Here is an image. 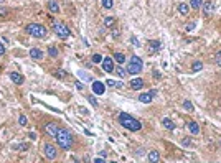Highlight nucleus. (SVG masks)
I'll use <instances>...</instances> for the list:
<instances>
[{
	"label": "nucleus",
	"instance_id": "nucleus-3",
	"mask_svg": "<svg viewBox=\"0 0 221 163\" xmlns=\"http://www.w3.org/2000/svg\"><path fill=\"white\" fill-rule=\"evenodd\" d=\"M27 31L31 36H35V38H45L46 36V28L43 25H40V23H30L27 27Z\"/></svg>",
	"mask_w": 221,
	"mask_h": 163
},
{
	"label": "nucleus",
	"instance_id": "nucleus-38",
	"mask_svg": "<svg viewBox=\"0 0 221 163\" xmlns=\"http://www.w3.org/2000/svg\"><path fill=\"white\" fill-rule=\"evenodd\" d=\"M183 145H185V147H188V145H191V142L188 140V138H185V140H183Z\"/></svg>",
	"mask_w": 221,
	"mask_h": 163
},
{
	"label": "nucleus",
	"instance_id": "nucleus-26",
	"mask_svg": "<svg viewBox=\"0 0 221 163\" xmlns=\"http://www.w3.org/2000/svg\"><path fill=\"white\" fill-rule=\"evenodd\" d=\"M102 59H104V58H102L101 55H94V56H92V63H96V64L102 63Z\"/></svg>",
	"mask_w": 221,
	"mask_h": 163
},
{
	"label": "nucleus",
	"instance_id": "nucleus-12",
	"mask_svg": "<svg viewBox=\"0 0 221 163\" xmlns=\"http://www.w3.org/2000/svg\"><path fill=\"white\" fill-rule=\"evenodd\" d=\"M130 87H132L134 91H140V89L144 87V79H140V77L132 79V81H130Z\"/></svg>",
	"mask_w": 221,
	"mask_h": 163
},
{
	"label": "nucleus",
	"instance_id": "nucleus-17",
	"mask_svg": "<svg viewBox=\"0 0 221 163\" xmlns=\"http://www.w3.org/2000/svg\"><path fill=\"white\" fill-rule=\"evenodd\" d=\"M48 9H50V12H53V13H58L60 12L58 2H56V0H50V2H48Z\"/></svg>",
	"mask_w": 221,
	"mask_h": 163
},
{
	"label": "nucleus",
	"instance_id": "nucleus-18",
	"mask_svg": "<svg viewBox=\"0 0 221 163\" xmlns=\"http://www.w3.org/2000/svg\"><path fill=\"white\" fill-rule=\"evenodd\" d=\"M158 160H160V155H158V152L152 150V152L149 153V161H150V163H158Z\"/></svg>",
	"mask_w": 221,
	"mask_h": 163
},
{
	"label": "nucleus",
	"instance_id": "nucleus-32",
	"mask_svg": "<svg viewBox=\"0 0 221 163\" xmlns=\"http://www.w3.org/2000/svg\"><path fill=\"white\" fill-rule=\"evenodd\" d=\"M18 120H20V125H23V127H25V125L28 124V122H27V117H25V115H20V119H18Z\"/></svg>",
	"mask_w": 221,
	"mask_h": 163
},
{
	"label": "nucleus",
	"instance_id": "nucleus-15",
	"mask_svg": "<svg viewBox=\"0 0 221 163\" xmlns=\"http://www.w3.org/2000/svg\"><path fill=\"white\" fill-rule=\"evenodd\" d=\"M106 84H107L109 87H114V89H121L122 86H124V83H121V81H114V79H107Z\"/></svg>",
	"mask_w": 221,
	"mask_h": 163
},
{
	"label": "nucleus",
	"instance_id": "nucleus-4",
	"mask_svg": "<svg viewBox=\"0 0 221 163\" xmlns=\"http://www.w3.org/2000/svg\"><path fill=\"white\" fill-rule=\"evenodd\" d=\"M142 68H144L142 59L139 58V56H132V58H130L129 66H127V73H129V74H137V73L142 71Z\"/></svg>",
	"mask_w": 221,
	"mask_h": 163
},
{
	"label": "nucleus",
	"instance_id": "nucleus-36",
	"mask_svg": "<svg viewBox=\"0 0 221 163\" xmlns=\"http://www.w3.org/2000/svg\"><path fill=\"white\" fill-rule=\"evenodd\" d=\"M28 138H30V140H36V133L30 132V133H28Z\"/></svg>",
	"mask_w": 221,
	"mask_h": 163
},
{
	"label": "nucleus",
	"instance_id": "nucleus-1",
	"mask_svg": "<svg viewBox=\"0 0 221 163\" xmlns=\"http://www.w3.org/2000/svg\"><path fill=\"white\" fill-rule=\"evenodd\" d=\"M119 122H121L122 127L130 130V132H137V130L142 129V124H140V122H139L137 119H134L132 115L125 114V112H121V114H119Z\"/></svg>",
	"mask_w": 221,
	"mask_h": 163
},
{
	"label": "nucleus",
	"instance_id": "nucleus-13",
	"mask_svg": "<svg viewBox=\"0 0 221 163\" xmlns=\"http://www.w3.org/2000/svg\"><path fill=\"white\" fill-rule=\"evenodd\" d=\"M187 129L190 130V132L193 133V135H198V133H200V127H198V124H196V122H193V120L187 124Z\"/></svg>",
	"mask_w": 221,
	"mask_h": 163
},
{
	"label": "nucleus",
	"instance_id": "nucleus-35",
	"mask_svg": "<svg viewBox=\"0 0 221 163\" xmlns=\"http://www.w3.org/2000/svg\"><path fill=\"white\" fill-rule=\"evenodd\" d=\"M55 76L56 77H64V76H66V73H64V71H58V73H55Z\"/></svg>",
	"mask_w": 221,
	"mask_h": 163
},
{
	"label": "nucleus",
	"instance_id": "nucleus-30",
	"mask_svg": "<svg viewBox=\"0 0 221 163\" xmlns=\"http://www.w3.org/2000/svg\"><path fill=\"white\" fill-rule=\"evenodd\" d=\"M201 68H203V64L200 63V61H195V63H193V71H195V73H196V71H200Z\"/></svg>",
	"mask_w": 221,
	"mask_h": 163
},
{
	"label": "nucleus",
	"instance_id": "nucleus-20",
	"mask_svg": "<svg viewBox=\"0 0 221 163\" xmlns=\"http://www.w3.org/2000/svg\"><path fill=\"white\" fill-rule=\"evenodd\" d=\"M178 12L182 15H187L188 12H190V7H188L187 3H180V5H178Z\"/></svg>",
	"mask_w": 221,
	"mask_h": 163
},
{
	"label": "nucleus",
	"instance_id": "nucleus-41",
	"mask_svg": "<svg viewBox=\"0 0 221 163\" xmlns=\"http://www.w3.org/2000/svg\"><path fill=\"white\" fill-rule=\"evenodd\" d=\"M0 15H7V10H3V9H0Z\"/></svg>",
	"mask_w": 221,
	"mask_h": 163
},
{
	"label": "nucleus",
	"instance_id": "nucleus-23",
	"mask_svg": "<svg viewBox=\"0 0 221 163\" xmlns=\"http://www.w3.org/2000/svg\"><path fill=\"white\" fill-rule=\"evenodd\" d=\"M190 3H191V9L196 10V9H200V7L203 5V0H191Z\"/></svg>",
	"mask_w": 221,
	"mask_h": 163
},
{
	"label": "nucleus",
	"instance_id": "nucleus-28",
	"mask_svg": "<svg viewBox=\"0 0 221 163\" xmlns=\"http://www.w3.org/2000/svg\"><path fill=\"white\" fill-rule=\"evenodd\" d=\"M183 107H185L187 111H190V112L193 111V104H191L190 101H185V102H183Z\"/></svg>",
	"mask_w": 221,
	"mask_h": 163
},
{
	"label": "nucleus",
	"instance_id": "nucleus-31",
	"mask_svg": "<svg viewBox=\"0 0 221 163\" xmlns=\"http://www.w3.org/2000/svg\"><path fill=\"white\" fill-rule=\"evenodd\" d=\"M215 61H216V64L218 66H221V51L216 53V56H215Z\"/></svg>",
	"mask_w": 221,
	"mask_h": 163
},
{
	"label": "nucleus",
	"instance_id": "nucleus-10",
	"mask_svg": "<svg viewBox=\"0 0 221 163\" xmlns=\"http://www.w3.org/2000/svg\"><path fill=\"white\" fill-rule=\"evenodd\" d=\"M104 91H106L104 84L99 83V81H94V83H92V92H94V94L102 96V94H104Z\"/></svg>",
	"mask_w": 221,
	"mask_h": 163
},
{
	"label": "nucleus",
	"instance_id": "nucleus-2",
	"mask_svg": "<svg viewBox=\"0 0 221 163\" xmlns=\"http://www.w3.org/2000/svg\"><path fill=\"white\" fill-rule=\"evenodd\" d=\"M56 142H58V145L61 147V148L64 150H69L73 145V133L69 132V130L66 129H58V133L55 135Z\"/></svg>",
	"mask_w": 221,
	"mask_h": 163
},
{
	"label": "nucleus",
	"instance_id": "nucleus-25",
	"mask_svg": "<svg viewBox=\"0 0 221 163\" xmlns=\"http://www.w3.org/2000/svg\"><path fill=\"white\" fill-rule=\"evenodd\" d=\"M48 55L50 56H58V50H56L55 46H50L48 48Z\"/></svg>",
	"mask_w": 221,
	"mask_h": 163
},
{
	"label": "nucleus",
	"instance_id": "nucleus-19",
	"mask_svg": "<svg viewBox=\"0 0 221 163\" xmlns=\"http://www.w3.org/2000/svg\"><path fill=\"white\" fill-rule=\"evenodd\" d=\"M162 125H163L165 129H168V130H173V129H175V124H173V122H172L170 119H167V117L162 120Z\"/></svg>",
	"mask_w": 221,
	"mask_h": 163
},
{
	"label": "nucleus",
	"instance_id": "nucleus-37",
	"mask_svg": "<svg viewBox=\"0 0 221 163\" xmlns=\"http://www.w3.org/2000/svg\"><path fill=\"white\" fill-rule=\"evenodd\" d=\"M3 53H5V46H3V43L0 41V55H3Z\"/></svg>",
	"mask_w": 221,
	"mask_h": 163
},
{
	"label": "nucleus",
	"instance_id": "nucleus-16",
	"mask_svg": "<svg viewBox=\"0 0 221 163\" xmlns=\"http://www.w3.org/2000/svg\"><path fill=\"white\" fill-rule=\"evenodd\" d=\"M10 79L13 81L15 84H23V76L18 74V73H10Z\"/></svg>",
	"mask_w": 221,
	"mask_h": 163
},
{
	"label": "nucleus",
	"instance_id": "nucleus-42",
	"mask_svg": "<svg viewBox=\"0 0 221 163\" xmlns=\"http://www.w3.org/2000/svg\"><path fill=\"white\" fill-rule=\"evenodd\" d=\"M2 2H3V0H0V3H2Z\"/></svg>",
	"mask_w": 221,
	"mask_h": 163
},
{
	"label": "nucleus",
	"instance_id": "nucleus-8",
	"mask_svg": "<svg viewBox=\"0 0 221 163\" xmlns=\"http://www.w3.org/2000/svg\"><path fill=\"white\" fill-rule=\"evenodd\" d=\"M45 132H46L50 137H55L56 133H58V125H56L55 122H48V124L45 125Z\"/></svg>",
	"mask_w": 221,
	"mask_h": 163
},
{
	"label": "nucleus",
	"instance_id": "nucleus-5",
	"mask_svg": "<svg viewBox=\"0 0 221 163\" xmlns=\"http://www.w3.org/2000/svg\"><path fill=\"white\" fill-rule=\"evenodd\" d=\"M55 33L56 35H58L60 36V38H68V36H69V28L66 27V25H64V23H55Z\"/></svg>",
	"mask_w": 221,
	"mask_h": 163
},
{
	"label": "nucleus",
	"instance_id": "nucleus-29",
	"mask_svg": "<svg viewBox=\"0 0 221 163\" xmlns=\"http://www.w3.org/2000/svg\"><path fill=\"white\" fill-rule=\"evenodd\" d=\"M104 25H106V27H112V25H114V18H112V17H107V18L104 20Z\"/></svg>",
	"mask_w": 221,
	"mask_h": 163
},
{
	"label": "nucleus",
	"instance_id": "nucleus-11",
	"mask_svg": "<svg viewBox=\"0 0 221 163\" xmlns=\"http://www.w3.org/2000/svg\"><path fill=\"white\" fill-rule=\"evenodd\" d=\"M213 12H215V3H213V2H205L203 3V13H205V17H211Z\"/></svg>",
	"mask_w": 221,
	"mask_h": 163
},
{
	"label": "nucleus",
	"instance_id": "nucleus-40",
	"mask_svg": "<svg viewBox=\"0 0 221 163\" xmlns=\"http://www.w3.org/2000/svg\"><path fill=\"white\" fill-rule=\"evenodd\" d=\"M94 163H104V160L102 158H94Z\"/></svg>",
	"mask_w": 221,
	"mask_h": 163
},
{
	"label": "nucleus",
	"instance_id": "nucleus-34",
	"mask_svg": "<svg viewBox=\"0 0 221 163\" xmlns=\"http://www.w3.org/2000/svg\"><path fill=\"white\" fill-rule=\"evenodd\" d=\"M193 28H195V23H188V25L185 27V30H187V31H191Z\"/></svg>",
	"mask_w": 221,
	"mask_h": 163
},
{
	"label": "nucleus",
	"instance_id": "nucleus-6",
	"mask_svg": "<svg viewBox=\"0 0 221 163\" xmlns=\"http://www.w3.org/2000/svg\"><path fill=\"white\" fill-rule=\"evenodd\" d=\"M43 152H45V157L50 158V160H55V158H56V153H58L55 147L50 145V144H45V145H43Z\"/></svg>",
	"mask_w": 221,
	"mask_h": 163
},
{
	"label": "nucleus",
	"instance_id": "nucleus-22",
	"mask_svg": "<svg viewBox=\"0 0 221 163\" xmlns=\"http://www.w3.org/2000/svg\"><path fill=\"white\" fill-rule=\"evenodd\" d=\"M158 48H160V41H157V40L150 41V51H157Z\"/></svg>",
	"mask_w": 221,
	"mask_h": 163
},
{
	"label": "nucleus",
	"instance_id": "nucleus-9",
	"mask_svg": "<svg viewBox=\"0 0 221 163\" xmlns=\"http://www.w3.org/2000/svg\"><path fill=\"white\" fill-rule=\"evenodd\" d=\"M102 69L106 73H112L114 71V59L112 58H104L102 59Z\"/></svg>",
	"mask_w": 221,
	"mask_h": 163
},
{
	"label": "nucleus",
	"instance_id": "nucleus-21",
	"mask_svg": "<svg viewBox=\"0 0 221 163\" xmlns=\"http://www.w3.org/2000/svg\"><path fill=\"white\" fill-rule=\"evenodd\" d=\"M114 61H116V63H119V64H122L125 61V56L122 55V53H116V55H114V58H112Z\"/></svg>",
	"mask_w": 221,
	"mask_h": 163
},
{
	"label": "nucleus",
	"instance_id": "nucleus-27",
	"mask_svg": "<svg viewBox=\"0 0 221 163\" xmlns=\"http://www.w3.org/2000/svg\"><path fill=\"white\" fill-rule=\"evenodd\" d=\"M88 101H89V102H91V105H92V107H97V99H96V97H94V96H88Z\"/></svg>",
	"mask_w": 221,
	"mask_h": 163
},
{
	"label": "nucleus",
	"instance_id": "nucleus-33",
	"mask_svg": "<svg viewBox=\"0 0 221 163\" xmlns=\"http://www.w3.org/2000/svg\"><path fill=\"white\" fill-rule=\"evenodd\" d=\"M117 73H119L121 77H125V74H127V71H124L122 68H117Z\"/></svg>",
	"mask_w": 221,
	"mask_h": 163
},
{
	"label": "nucleus",
	"instance_id": "nucleus-14",
	"mask_svg": "<svg viewBox=\"0 0 221 163\" xmlns=\"http://www.w3.org/2000/svg\"><path fill=\"white\" fill-rule=\"evenodd\" d=\"M30 56H31L33 59H42L45 55H43L42 50H38V48H31V50H30Z\"/></svg>",
	"mask_w": 221,
	"mask_h": 163
},
{
	"label": "nucleus",
	"instance_id": "nucleus-7",
	"mask_svg": "<svg viewBox=\"0 0 221 163\" xmlns=\"http://www.w3.org/2000/svg\"><path fill=\"white\" fill-rule=\"evenodd\" d=\"M157 94V91H150V92H144V94L139 96V101H140L142 104H150L154 99V96Z\"/></svg>",
	"mask_w": 221,
	"mask_h": 163
},
{
	"label": "nucleus",
	"instance_id": "nucleus-39",
	"mask_svg": "<svg viewBox=\"0 0 221 163\" xmlns=\"http://www.w3.org/2000/svg\"><path fill=\"white\" fill-rule=\"evenodd\" d=\"M132 43H134V44H136V46H140V43H139V41H137V40H136V38H134V36H132Z\"/></svg>",
	"mask_w": 221,
	"mask_h": 163
},
{
	"label": "nucleus",
	"instance_id": "nucleus-24",
	"mask_svg": "<svg viewBox=\"0 0 221 163\" xmlns=\"http://www.w3.org/2000/svg\"><path fill=\"white\" fill-rule=\"evenodd\" d=\"M112 5H114L112 0H102V7L104 9H112Z\"/></svg>",
	"mask_w": 221,
	"mask_h": 163
}]
</instances>
